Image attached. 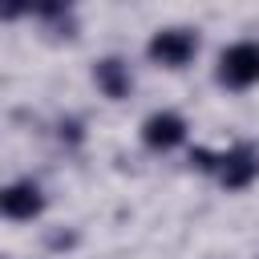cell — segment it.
Returning <instances> with one entry per match:
<instances>
[{"instance_id": "1", "label": "cell", "mask_w": 259, "mask_h": 259, "mask_svg": "<svg viewBox=\"0 0 259 259\" xmlns=\"http://www.w3.org/2000/svg\"><path fill=\"white\" fill-rule=\"evenodd\" d=\"M219 85L243 93L251 85H259V40H235L219 53V69H214Z\"/></svg>"}, {"instance_id": "2", "label": "cell", "mask_w": 259, "mask_h": 259, "mask_svg": "<svg viewBox=\"0 0 259 259\" xmlns=\"http://www.w3.org/2000/svg\"><path fill=\"white\" fill-rule=\"evenodd\" d=\"M146 57L162 69H186L198 57V32L194 28H158L146 45Z\"/></svg>"}, {"instance_id": "3", "label": "cell", "mask_w": 259, "mask_h": 259, "mask_svg": "<svg viewBox=\"0 0 259 259\" xmlns=\"http://www.w3.org/2000/svg\"><path fill=\"white\" fill-rule=\"evenodd\" d=\"M210 170H214L219 186H227V190H247V186L259 178V150H255V146H231L227 154H214V158H210Z\"/></svg>"}, {"instance_id": "4", "label": "cell", "mask_w": 259, "mask_h": 259, "mask_svg": "<svg viewBox=\"0 0 259 259\" xmlns=\"http://www.w3.org/2000/svg\"><path fill=\"white\" fill-rule=\"evenodd\" d=\"M142 142H146V150H154V154H170V150H178V146L186 142V117L174 113V109H158V113H150V117L142 121Z\"/></svg>"}, {"instance_id": "5", "label": "cell", "mask_w": 259, "mask_h": 259, "mask_svg": "<svg viewBox=\"0 0 259 259\" xmlns=\"http://www.w3.org/2000/svg\"><path fill=\"white\" fill-rule=\"evenodd\" d=\"M40 210H45V194H40L36 182L24 178V182L0 186V214H4V219H12V223H32Z\"/></svg>"}, {"instance_id": "6", "label": "cell", "mask_w": 259, "mask_h": 259, "mask_svg": "<svg viewBox=\"0 0 259 259\" xmlns=\"http://www.w3.org/2000/svg\"><path fill=\"white\" fill-rule=\"evenodd\" d=\"M93 85H97L109 101H121V97H130V89H134V73H130V65H125L121 57H101V61L93 65Z\"/></svg>"}, {"instance_id": "7", "label": "cell", "mask_w": 259, "mask_h": 259, "mask_svg": "<svg viewBox=\"0 0 259 259\" xmlns=\"http://www.w3.org/2000/svg\"><path fill=\"white\" fill-rule=\"evenodd\" d=\"M73 8V0H28V12H36L40 20H61Z\"/></svg>"}, {"instance_id": "8", "label": "cell", "mask_w": 259, "mask_h": 259, "mask_svg": "<svg viewBox=\"0 0 259 259\" xmlns=\"http://www.w3.org/2000/svg\"><path fill=\"white\" fill-rule=\"evenodd\" d=\"M28 12V0H0V20H16Z\"/></svg>"}]
</instances>
